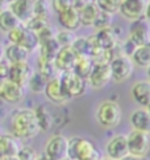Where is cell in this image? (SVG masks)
Listing matches in <instances>:
<instances>
[{
    "mask_svg": "<svg viewBox=\"0 0 150 160\" xmlns=\"http://www.w3.org/2000/svg\"><path fill=\"white\" fill-rule=\"evenodd\" d=\"M11 128H12V134L19 140L32 139L41 132L33 108L15 110L11 115Z\"/></svg>",
    "mask_w": 150,
    "mask_h": 160,
    "instance_id": "obj_1",
    "label": "cell"
},
{
    "mask_svg": "<svg viewBox=\"0 0 150 160\" xmlns=\"http://www.w3.org/2000/svg\"><path fill=\"white\" fill-rule=\"evenodd\" d=\"M123 119V110L115 101H103L96 108V121L105 128H115Z\"/></svg>",
    "mask_w": 150,
    "mask_h": 160,
    "instance_id": "obj_2",
    "label": "cell"
},
{
    "mask_svg": "<svg viewBox=\"0 0 150 160\" xmlns=\"http://www.w3.org/2000/svg\"><path fill=\"white\" fill-rule=\"evenodd\" d=\"M7 38H8L9 44L20 45L21 48H24L26 52H29V53L36 52L40 47L36 33L26 29L24 25H20L19 28H16V29L7 33Z\"/></svg>",
    "mask_w": 150,
    "mask_h": 160,
    "instance_id": "obj_3",
    "label": "cell"
},
{
    "mask_svg": "<svg viewBox=\"0 0 150 160\" xmlns=\"http://www.w3.org/2000/svg\"><path fill=\"white\" fill-rule=\"evenodd\" d=\"M109 68H111V76L113 81L124 82L132 77L134 70V64L130 57L120 54L113 57L112 61L109 62Z\"/></svg>",
    "mask_w": 150,
    "mask_h": 160,
    "instance_id": "obj_4",
    "label": "cell"
},
{
    "mask_svg": "<svg viewBox=\"0 0 150 160\" xmlns=\"http://www.w3.org/2000/svg\"><path fill=\"white\" fill-rule=\"evenodd\" d=\"M126 143H128V152L130 156L145 158L150 151V135L140 131H132L126 135Z\"/></svg>",
    "mask_w": 150,
    "mask_h": 160,
    "instance_id": "obj_5",
    "label": "cell"
},
{
    "mask_svg": "<svg viewBox=\"0 0 150 160\" xmlns=\"http://www.w3.org/2000/svg\"><path fill=\"white\" fill-rule=\"evenodd\" d=\"M59 78H61L63 91H65L66 95L70 99L83 95L86 93V90H87V85H88L87 81L80 78L73 72L59 74Z\"/></svg>",
    "mask_w": 150,
    "mask_h": 160,
    "instance_id": "obj_6",
    "label": "cell"
},
{
    "mask_svg": "<svg viewBox=\"0 0 150 160\" xmlns=\"http://www.w3.org/2000/svg\"><path fill=\"white\" fill-rule=\"evenodd\" d=\"M67 151L68 139L62 134H54L46 142L44 155L49 160H62L67 158Z\"/></svg>",
    "mask_w": 150,
    "mask_h": 160,
    "instance_id": "obj_7",
    "label": "cell"
},
{
    "mask_svg": "<svg viewBox=\"0 0 150 160\" xmlns=\"http://www.w3.org/2000/svg\"><path fill=\"white\" fill-rule=\"evenodd\" d=\"M128 38L136 47H143L150 44V25L145 19L132 21L128 29Z\"/></svg>",
    "mask_w": 150,
    "mask_h": 160,
    "instance_id": "obj_8",
    "label": "cell"
},
{
    "mask_svg": "<svg viewBox=\"0 0 150 160\" xmlns=\"http://www.w3.org/2000/svg\"><path fill=\"white\" fill-rule=\"evenodd\" d=\"M111 79H112V76H111L109 64H105V62H95L94 69H92L90 77L87 79V83L90 85L91 89L100 90L103 88H105Z\"/></svg>",
    "mask_w": 150,
    "mask_h": 160,
    "instance_id": "obj_9",
    "label": "cell"
},
{
    "mask_svg": "<svg viewBox=\"0 0 150 160\" xmlns=\"http://www.w3.org/2000/svg\"><path fill=\"white\" fill-rule=\"evenodd\" d=\"M105 155L112 160H123L129 155L126 135L119 134L112 136L105 144Z\"/></svg>",
    "mask_w": 150,
    "mask_h": 160,
    "instance_id": "obj_10",
    "label": "cell"
},
{
    "mask_svg": "<svg viewBox=\"0 0 150 160\" xmlns=\"http://www.w3.org/2000/svg\"><path fill=\"white\" fill-rule=\"evenodd\" d=\"M25 97V88L19 86L13 82L4 79L0 81V101L9 105H16Z\"/></svg>",
    "mask_w": 150,
    "mask_h": 160,
    "instance_id": "obj_11",
    "label": "cell"
},
{
    "mask_svg": "<svg viewBox=\"0 0 150 160\" xmlns=\"http://www.w3.org/2000/svg\"><path fill=\"white\" fill-rule=\"evenodd\" d=\"M34 73V69L29 65V62H21V64H15L9 66L8 77L7 79L13 82L19 86L26 88L28 81L30 79L32 74Z\"/></svg>",
    "mask_w": 150,
    "mask_h": 160,
    "instance_id": "obj_12",
    "label": "cell"
},
{
    "mask_svg": "<svg viewBox=\"0 0 150 160\" xmlns=\"http://www.w3.org/2000/svg\"><path fill=\"white\" fill-rule=\"evenodd\" d=\"M44 94H45L46 98L54 105H65L70 101V98H68V97L66 95V93L63 91L59 76L53 78V79H50V81H48Z\"/></svg>",
    "mask_w": 150,
    "mask_h": 160,
    "instance_id": "obj_13",
    "label": "cell"
},
{
    "mask_svg": "<svg viewBox=\"0 0 150 160\" xmlns=\"http://www.w3.org/2000/svg\"><path fill=\"white\" fill-rule=\"evenodd\" d=\"M146 8V2L143 0H124L120 5V13L125 19L130 21H136L143 19Z\"/></svg>",
    "mask_w": 150,
    "mask_h": 160,
    "instance_id": "obj_14",
    "label": "cell"
},
{
    "mask_svg": "<svg viewBox=\"0 0 150 160\" xmlns=\"http://www.w3.org/2000/svg\"><path fill=\"white\" fill-rule=\"evenodd\" d=\"M95 41L96 44L99 45V48L103 50V52H112L119 47V36L116 31L113 28H107V29H101L97 31L95 35Z\"/></svg>",
    "mask_w": 150,
    "mask_h": 160,
    "instance_id": "obj_15",
    "label": "cell"
},
{
    "mask_svg": "<svg viewBox=\"0 0 150 160\" xmlns=\"http://www.w3.org/2000/svg\"><path fill=\"white\" fill-rule=\"evenodd\" d=\"M33 3L34 2H30V0H13V2H9V11L22 25H25L34 16Z\"/></svg>",
    "mask_w": 150,
    "mask_h": 160,
    "instance_id": "obj_16",
    "label": "cell"
},
{
    "mask_svg": "<svg viewBox=\"0 0 150 160\" xmlns=\"http://www.w3.org/2000/svg\"><path fill=\"white\" fill-rule=\"evenodd\" d=\"M77 58L78 57L75 56L71 48H61L54 58V65H55L57 72L59 74L73 72Z\"/></svg>",
    "mask_w": 150,
    "mask_h": 160,
    "instance_id": "obj_17",
    "label": "cell"
},
{
    "mask_svg": "<svg viewBox=\"0 0 150 160\" xmlns=\"http://www.w3.org/2000/svg\"><path fill=\"white\" fill-rule=\"evenodd\" d=\"M30 53L26 52L24 48L16 44H7L4 45V60L8 62L9 65L21 64V62H28Z\"/></svg>",
    "mask_w": 150,
    "mask_h": 160,
    "instance_id": "obj_18",
    "label": "cell"
},
{
    "mask_svg": "<svg viewBox=\"0 0 150 160\" xmlns=\"http://www.w3.org/2000/svg\"><path fill=\"white\" fill-rule=\"evenodd\" d=\"M21 148L20 140L13 134H5L0 131V155L2 156H16Z\"/></svg>",
    "mask_w": 150,
    "mask_h": 160,
    "instance_id": "obj_19",
    "label": "cell"
},
{
    "mask_svg": "<svg viewBox=\"0 0 150 160\" xmlns=\"http://www.w3.org/2000/svg\"><path fill=\"white\" fill-rule=\"evenodd\" d=\"M130 93H132L134 102L142 108H146L150 105V82L149 81L136 82L132 86Z\"/></svg>",
    "mask_w": 150,
    "mask_h": 160,
    "instance_id": "obj_20",
    "label": "cell"
},
{
    "mask_svg": "<svg viewBox=\"0 0 150 160\" xmlns=\"http://www.w3.org/2000/svg\"><path fill=\"white\" fill-rule=\"evenodd\" d=\"M130 124L134 131L145 132L150 135V114L146 108H137L130 115Z\"/></svg>",
    "mask_w": 150,
    "mask_h": 160,
    "instance_id": "obj_21",
    "label": "cell"
},
{
    "mask_svg": "<svg viewBox=\"0 0 150 160\" xmlns=\"http://www.w3.org/2000/svg\"><path fill=\"white\" fill-rule=\"evenodd\" d=\"M58 21L62 27V29H66V31H70V32L77 31L80 27L79 13L73 7L70 9H67L66 12L58 15Z\"/></svg>",
    "mask_w": 150,
    "mask_h": 160,
    "instance_id": "obj_22",
    "label": "cell"
},
{
    "mask_svg": "<svg viewBox=\"0 0 150 160\" xmlns=\"http://www.w3.org/2000/svg\"><path fill=\"white\" fill-rule=\"evenodd\" d=\"M100 9L97 7L96 2H87L86 7L79 12V19H80V25L82 27H92L99 16Z\"/></svg>",
    "mask_w": 150,
    "mask_h": 160,
    "instance_id": "obj_23",
    "label": "cell"
},
{
    "mask_svg": "<svg viewBox=\"0 0 150 160\" xmlns=\"http://www.w3.org/2000/svg\"><path fill=\"white\" fill-rule=\"evenodd\" d=\"M34 115H36L37 123L40 126V130L41 131H49L51 127H53V115L48 107L45 105H40L36 108H33Z\"/></svg>",
    "mask_w": 150,
    "mask_h": 160,
    "instance_id": "obj_24",
    "label": "cell"
},
{
    "mask_svg": "<svg viewBox=\"0 0 150 160\" xmlns=\"http://www.w3.org/2000/svg\"><path fill=\"white\" fill-rule=\"evenodd\" d=\"M94 65H95V62L92 58H90V57H86V56L84 57H78L77 61H75L73 73H75L80 78H83V79L87 81L92 69H94Z\"/></svg>",
    "mask_w": 150,
    "mask_h": 160,
    "instance_id": "obj_25",
    "label": "cell"
},
{
    "mask_svg": "<svg viewBox=\"0 0 150 160\" xmlns=\"http://www.w3.org/2000/svg\"><path fill=\"white\" fill-rule=\"evenodd\" d=\"M61 47L58 45V42L55 41V38L50 40V41H46L44 44H40L38 47V58L42 60H48V61H54L57 53L59 52Z\"/></svg>",
    "mask_w": 150,
    "mask_h": 160,
    "instance_id": "obj_26",
    "label": "cell"
},
{
    "mask_svg": "<svg viewBox=\"0 0 150 160\" xmlns=\"http://www.w3.org/2000/svg\"><path fill=\"white\" fill-rule=\"evenodd\" d=\"M20 25H22V24L17 20L16 16L11 12L9 8L0 13V31L5 33V35L9 33L11 31L16 29V28H19Z\"/></svg>",
    "mask_w": 150,
    "mask_h": 160,
    "instance_id": "obj_27",
    "label": "cell"
},
{
    "mask_svg": "<svg viewBox=\"0 0 150 160\" xmlns=\"http://www.w3.org/2000/svg\"><path fill=\"white\" fill-rule=\"evenodd\" d=\"M36 72L41 77H44L46 81H50V79H53V78L59 76V73L57 72V69H55L54 61H48V60H42V58L37 60V69H36Z\"/></svg>",
    "mask_w": 150,
    "mask_h": 160,
    "instance_id": "obj_28",
    "label": "cell"
},
{
    "mask_svg": "<svg viewBox=\"0 0 150 160\" xmlns=\"http://www.w3.org/2000/svg\"><path fill=\"white\" fill-rule=\"evenodd\" d=\"M130 58L134 65L146 69L148 66H150V44L143 45V47H138Z\"/></svg>",
    "mask_w": 150,
    "mask_h": 160,
    "instance_id": "obj_29",
    "label": "cell"
},
{
    "mask_svg": "<svg viewBox=\"0 0 150 160\" xmlns=\"http://www.w3.org/2000/svg\"><path fill=\"white\" fill-rule=\"evenodd\" d=\"M46 83H48V81H46L44 77L40 76L36 70H34V73L32 74L30 79L26 83V88L29 89L32 93H34V94H41V93H44V91H45Z\"/></svg>",
    "mask_w": 150,
    "mask_h": 160,
    "instance_id": "obj_30",
    "label": "cell"
},
{
    "mask_svg": "<svg viewBox=\"0 0 150 160\" xmlns=\"http://www.w3.org/2000/svg\"><path fill=\"white\" fill-rule=\"evenodd\" d=\"M73 52L77 57H88L90 53V44H88V37L87 36H79L75 38V41L71 45Z\"/></svg>",
    "mask_w": 150,
    "mask_h": 160,
    "instance_id": "obj_31",
    "label": "cell"
},
{
    "mask_svg": "<svg viewBox=\"0 0 150 160\" xmlns=\"http://www.w3.org/2000/svg\"><path fill=\"white\" fill-rule=\"evenodd\" d=\"M49 25H50V22H49L48 16H33L24 27L26 29L32 31L33 33H38L41 29H44V28L49 27Z\"/></svg>",
    "mask_w": 150,
    "mask_h": 160,
    "instance_id": "obj_32",
    "label": "cell"
},
{
    "mask_svg": "<svg viewBox=\"0 0 150 160\" xmlns=\"http://www.w3.org/2000/svg\"><path fill=\"white\" fill-rule=\"evenodd\" d=\"M55 41L58 42L61 48H71L73 42L75 41L77 36L74 35V32L66 31V29H61L58 32H55Z\"/></svg>",
    "mask_w": 150,
    "mask_h": 160,
    "instance_id": "obj_33",
    "label": "cell"
},
{
    "mask_svg": "<svg viewBox=\"0 0 150 160\" xmlns=\"http://www.w3.org/2000/svg\"><path fill=\"white\" fill-rule=\"evenodd\" d=\"M96 4L101 12L113 16L115 13L120 12L121 2H119V0H99V2H96Z\"/></svg>",
    "mask_w": 150,
    "mask_h": 160,
    "instance_id": "obj_34",
    "label": "cell"
},
{
    "mask_svg": "<svg viewBox=\"0 0 150 160\" xmlns=\"http://www.w3.org/2000/svg\"><path fill=\"white\" fill-rule=\"evenodd\" d=\"M112 19H113L112 15H108V13L101 12V11H100V13H99V16L96 18V20H95V22H94V25H92V28H95V29H97V31L111 28Z\"/></svg>",
    "mask_w": 150,
    "mask_h": 160,
    "instance_id": "obj_35",
    "label": "cell"
},
{
    "mask_svg": "<svg viewBox=\"0 0 150 160\" xmlns=\"http://www.w3.org/2000/svg\"><path fill=\"white\" fill-rule=\"evenodd\" d=\"M38 156L40 155L37 153V151L32 146H21V148L16 155V158L19 160H37Z\"/></svg>",
    "mask_w": 150,
    "mask_h": 160,
    "instance_id": "obj_36",
    "label": "cell"
},
{
    "mask_svg": "<svg viewBox=\"0 0 150 160\" xmlns=\"http://www.w3.org/2000/svg\"><path fill=\"white\" fill-rule=\"evenodd\" d=\"M50 8L57 15H61L71 8V2L70 0H53V2H50Z\"/></svg>",
    "mask_w": 150,
    "mask_h": 160,
    "instance_id": "obj_37",
    "label": "cell"
},
{
    "mask_svg": "<svg viewBox=\"0 0 150 160\" xmlns=\"http://www.w3.org/2000/svg\"><path fill=\"white\" fill-rule=\"evenodd\" d=\"M36 36L38 38V44H44V42L50 41V40H53L55 37V31L53 27L49 25V27L44 28V29H41L38 33H36Z\"/></svg>",
    "mask_w": 150,
    "mask_h": 160,
    "instance_id": "obj_38",
    "label": "cell"
},
{
    "mask_svg": "<svg viewBox=\"0 0 150 160\" xmlns=\"http://www.w3.org/2000/svg\"><path fill=\"white\" fill-rule=\"evenodd\" d=\"M34 16H48L50 9V3L44 2V0H37L33 3Z\"/></svg>",
    "mask_w": 150,
    "mask_h": 160,
    "instance_id": "obj_39",
    "label": "cell"
},
{
    "mask_svg": "<svg viewBox=\"0 0 150 160\" xmlns=\"http://www.w3.org/2000/svg\"><path fill=\"white\" fill-rule=\"evenodd\" d=\"M9 64L4 58L0 60V81H4L8 77V72H9Z\"/></svg>",
    "mask_w": 150,
    "mask_h": 160,
    "instance_id": "obj_40",
    "label": "cell"
},
{
    "mask_svg": "<svg viewBox=\"0 0 150 160\" xmlns=\"http://www.w3.org/2000/svg\"><path fill=\"white\" fill-rule=\"evenodd\" d=\"M9 8V2H5V0H0V13L7 11Z\"/></svg>",
    "mask_w": 150,
    "mask_h": 160,
    "instance_id": "obj_41",
    "label": "cell"
},
{
    "mask_svg": "<svg viewBox=\"0 0 150 160\" xmlns=\"http://www.w3.org/2000/svg\"><path fill=\"white\" fill-rule=\"evenodd\" d=\"M145 20L150 21V2H146V8H145Z\"/></svg>",
    "mask_w": 150,
    "mask_h": 160,
    "instance_id": "obj_42",
    "label": "cell"
},
{
    "mask_svg": "<svg viewBox=\"0 0 150 160\" xmlns=\"http://www.w3.org/2000/svg\"><path fill=\"white\" fill-rule=\"evenodd\" d=\"M123 160H146L145 158H136V156H130V155H128L126 158H124Z\"/></svg>",
    "mask_w": 150,
    "mask_h": 160,
    "instance_id": "obj_43",
    "label": "cell"
},
{
    "mask_svg": "<svg viewBox=\"0 0 150 160\" xmlns=\"http://www.w3.org/2000/svg\"><path fill=\"white\" fill-rule=\"evenodd\" d=\"M4 58V44L0 41V60Z\"/></svg>",
    "mask_w": 150,
    "mask_h": 160,
    "instance_id": "obj_44",
    "label": "cell"
},
{
    "mask_svg": "<svg viewBox=\"0 0 150 160\" xmlns=\"http://www.w3.org/2000/svg\"><path fill=\"white\" fill-rule=\"evenodd\" d=\"M0 160H19L16 156H2Z\"/></svg>",
    "mask_w": 150,
    "mask_h": 160,
    "instance_id": "obj_45",
    "label": "cell"
},
{
    "mask_svg": "<svg viewBox=\"0 0 150 160\" xmlns=\"http://www.w3.org/2000/svg\"><path fill=\"white\" fill-rule=\"evenodd\" d=\"M146 77H148V81L150 82V66L146 68Z\"/></svg>",
    "mask_w": 150,
    "mask_h": 160,
    "instance_id": "obj_46",
    "label": "cell"
},
{
    "mask_svg": "<svg viewBox=\"0 0 150 160\" xmlns=\"http://www.w3.org/2000/svg\"><path fill=\"white\" fill-rule=\"evenodd\" d=\"M37 160H49V159L46 158L45 155H42V156H38V159H37Z\"/></svg>",
    "mask_w": 150,
    "mask_h": 160,
    "instance_id": "obj_47",
    "label": "cell"
},
{
    "mask_svg": "<svg viewBox=\"0 0 150 160\" xmlns=\"http://www.w3.org/2000/svg\"><path fill=\"white\" fill-rule=\"evenodd\" d=\"M99 160H112V159H109V158H107V156H105V158H100Z\"/></svg>",
    "mask_w": 150,
    "mask_h": 160,
    "instance_id": "obj_48",
    "label": "cell"
},
{
    "mask_svg": "<svg viewBox=\"0 0 150 160\" xmlns=\"http://www.w3.org/2000/svg\"><path fill=\"white\" fill-rule=\"evenodd\" d=\"M146 110H148V112H149V114H150V105H149V106H148V107H146Z\"/></svg>",
    "mask_w": 150,
    "mask_h": 160,
    "instance_id": "obj_49",
    "label": "cell"
},
{
    "mask_svg": "<svg viewBox=\"0 0 150 160\" xmlns=\"http://www.w3.org/2000/svg\"><path fill=\"white\" fill-rule=\"evenodd\" d=\"M0 159H2V155H0Z\"/></svg>",
    "mask_w": 150,
    "mask_h": 160,
    "instance_id": "obj_50",
    "label": "cell"
}]
</instances>
